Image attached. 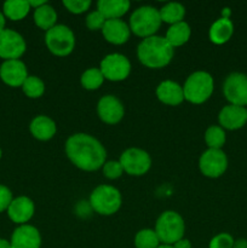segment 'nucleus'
Returning <instances> with one entry per match:
<instances>
[{
	"label": "nucleus",
	"mask_w": 247,
	"mask_h": 248,
	"mask_svg": "<svg viewBox=\"0 0 247 248\" xmlns=\"http://www.w3.org/2000/svg\"><path fill=\"white\" fill-rule=\"evenodd\" d=\"M65 154L75 167L92 172L106 164L107 152L101 142L89 133H74L65 142Z\"/></svg>",
	"instance_id": "nucleus-1"
},
{
	"label": "nucleus",
	"mask_w": 247,
	"mask_h": 248,
	"mask_svg": "<svg viewBox=\"0 0 247 248\" xmlns=\"http://www.w3.org/2000/svg\"><path fill=\"white\" fill-rule=\"evenodd\" d=\"M174 48L165 36L153 35L143 39L137 47V57L143 65L150 69H160L171 63Z\"/></svg>",
	"instance_id": "nucleus-2"
},
{
	"label": "nucleus",
	"mask_w": 247,
	"mask_h": 248,
	"mask_svg": "<svg viewBox=\"0 0 247 248\" xmlns=\"http://www.w3.org/2000/svg\"><path fill=\"white\" fill-rule=\"evenodd\" d=\"M215 81L210 73L198 70L186 78L183 85L184 99L189 103L202 104L212 96Z\"/></svg>",
	"instance_id": "nucleus-3"
},
{
	"label": "nucleus",
	"mask_w": 247,
	"mask_h": 248,
	"mask_svg": "<svg viewBox=\"0 0 247 248\" xmlns=\"http://www.w3.org/2000/svg\"><path fill=\"white\" fill-rule=\"evenodd\" d=\"M161 23L162 21L159 10L149 5H144V6L137 7L132 12L130 16L128 27L133 34L145 39L155 35V33L160 29Z\"/></svg>",
	"instance_id": "nucleus-4"
},
{
	"label": "nucleus",
	"mask_w": 247,
	"mask_h": 248,
	"mask_svg": "<svg viewBox=\"0 0 247 248\" xmlns=\"http://www.w3.org/2000/svg\"><path fill=\"white\" fill-rule=\"evenodd\" d=\"M155 232L162 245H174L183 239L185 232L184 219L174 211H165L155 223Z\"/></svg>",
	"instance_id": "nucleus-5"
},
{
	"label": "nucleus",
	"mask_w": 247,
	"mask_h": 248,
	"mask_svg": "<svg viewBox=\"0 0 247 248\" xmlns=\"http://www.w3.org/2000/svg\"><path fill=\"white\" fill-rule=\"evenodd\" d=\"M123 203L120 191L111 186L102 184L94 188L90 195V206L101 216H111L118 212Z\"/></svg>",
	"instance_id": "nucleus-6"
},
{
	"label": "nucleus",
	"mask_w": 247,
	"mask_h": 248,
	"mask_svg": "<svg viewBox=\"0 0 247 248\" xmlns=\"http://www.w3.org/2000/svg\"><path fill=\"white\" fill-rule=\"evenodd\" d=\"M45 44L52 55L65 57L75 48L77 39L69 27L64 24H56L53 28L46 31Z\"/></svg>",
	"instance_id": "nucleus-7"
},
{
	"label": "nucleus",
	"mask_w": 247,
	"mask_h": 248,
	"mask_svg": "<svg viewBox=\"0 0 247 248\" xmlns=\"http://www.w3.org/2000/svg\"><path fill=\"white\" fill-rule=\"evenodd\" d=\"M121 166L124 172L130 176L139 177L147 173L152 167V157L140 148H128L120 155Z\"/></svg>",
	"instance_id": "nucleus-8"
},
{
	"label": "nucleus",
	"mask_w": 247,
	"mask_h": 248,
	"mask_svg": "<svg viewBox=\"0 0 247 248\" xmlns=\"http://www.w3.org/2000/svg\"><path fill=\"white\" fill-rule=\"evenodd\" d=\"M99 70L103 74L104 79L109 81H123L130 75L131 62L125 55L109 53L101 61Z\"/></svg>",
	"instance_id": "nucleus-9"
},
{
	"label": "nucleus",
	"mask_w": 247,
	"mask_h": 248,
	"mask_svg": "<svg viewBox=\"0 0 247 248\" xmlns=\"http://www.w3.org/2000/svg\"><path fill=\"white\" fill-rule=\"evenodd\" d=\"M223 93L230 104L247 106V75L235 72L228 75L223 84Z\"/></svg>",
	"instance_id": "nucleus-10"
},
{
	"label": "nucleus",
	"mask_w": 247,
	"mask_h": 248,
	"mask_svg": "<svg viewBox=\"0 0 247 248\" xmlns=\"http://www.w3.org/2000/svg\"><path fill=\"white\" fill-rule=\"evenodd\" d=\"M201 173L208 178L223 176L228 169V157L222 149H207L199 159Z\"/></svg>",
	"instance_id": "nucleus-11"
},
{
	"label": "nucleus",
	"mask_w": 247,
	"mask_h": 248,
	"mask_svg": "<svg viewBox=\"0 0 247 248\" xmlns=\"http://www.w3.org/2000/svg\"><path fill=\"white\" fill-rule=\"evenodd\" d=\"M27 50V44L23 36L12 29L0 31V58L5 61L18 60Z\"/></svg>",
	"instance_id": "nucleus-12"
},
{
	"label": "nucleus",
	"mask_w": 247,
	"mask_h": 248,
	"mask_svg": "<svg viewBox=\"0 0 247 248\" xmlns=\"http://www.w3.org/2000/svg\"><path fill=\"white\" fill-rule=\"evenodd\" d=\"M97 114L103 123L115 125L124 119L125 108L118 97L113 94L103 96L97 103Z\"/></svg>",
	"instance_id": "nucleus-13"
},
{
	"label": "nucleus",
	"mask_w": 247,
	"mask_h": 248,
	"mask_svg": "<svg viewBox=\"0 0 247 248\" xmlns=\"http://www.w3.org/2000/svg\"><path fill=\"white\" fill-rule=\"evenodd\" d=\"M219 126L225 130L235 131L244 127L247 123V108L246 107L228 104L220 109L218 114Z\"/></svg>",
	"instance_id": "nucleus-14"
},
{
	"label": "nucleus",
	"mask_w": 247,
	"mask_h": 248,
	"mask_svg": "<svg viewBox=\"0 0 247 248\" xmlns=\"http://www.w3.org/2000/svg\"><path fill=\"white\" fill-rule=\"evenodd\" d=\"M28 77L27 65L19 60L4 61L0 65V78L5 84L11 87H22Z\"/></svg>",
	"instance_id": "nucleus-15"
},
{
	"label": "nucleus",
	"mask_w": 247,
	"mask_h": 248,
	"mask_svg": "<svg viewBox=\"0 0 247 248\" xmlns=\"http://www.w3.org/2000/svg\"><path fill=\"white\" fill-rule=\"evenodd\" d=\"M10 244L12 248H40L41 235L33 225H19L12 232Z\"/></svg>",
	"instance_id": "nucleus-16"
},
{
	"label": "nucleus",
	"mask_w": 247,
	"mask_h": 248,
	"mask_svg": "<svg viewBox=\"0 0 247 248\" xmlns=\"http://www.w3.org/2000/svg\"><path fill=\"white\" fill-rule=\"evenodd\" d=\"M35 205L27 196H18L14 199L7 208V216L14 223L19 225L27 224L33 218Z\"/></svg>",
	"instance_id": "nucleus-17"
},
{
	"label": "nucleus",
	"mask_w": 247,
	"mask_h": 248,
	"mask_svg": "<svg viewBox=\"0 0 247 248\" xmlns=\"http://www.w3.org/2000/svg\"><path fill=\"white\" fill-rule=\"evenodd\" d=\"M102 34L108 43L123 45L130 39L131 29L123 19H107L102 28Z\"/></svg>",
	"instance_id": "nucleus-18"
},
{
	"label": "nucleus",
	"mask_w": 247,
	"mask_h": 248,
	"mask_svg": "<svg viewBox=\"0 0 247 248\" xmlns=\"http://www.w3.org/2000/svg\"><path fill=\"white\" fill-rule=\"evenodd\" d=\"M156 97L167 106H179L184 101L183 86L172 80H164L156 87Z\"/></svg>",
	"instance_id": "nucleus-19"
},
{
	"label": "nucleus",
	"mask_w": 247,
	"mask_h": 248,
	"mask_svg": "<svg viewBox=\"0 0 247 248\" xmlns=\"http://www.w3.org/2000/svg\"><path fill=\"white\" fill-rule=\"evenodd\" d=\"M31 136L39 140H50L57 132V126L56 123L51 118L46 115H38L31 120L29 125Z\"/></svg>",
	"instance_id": "nucleus-20"
},
{
	"label": "nucleus",
	"mask_w": 247,
	"mask_h": 248,
	"mask_svg": "<svg viewBox=\"0 0 247 248\" xmlns=\"http://www.w3.org/2000/svg\"><path fill=\"white\" fill-rule=\"evenodd\" d=\"M232 33H234V24L232 19L220 17L210 27L208 38L215 45H223L230 40Z\"/></svg>",
	"instance_id": "nucleus-21"
},
{
	"label": "nucleus",
	"mask_w": 247,
	"mask_h": 248,
	"mask_svg": "<svg viewBox=\"0 0 247 248\" xmlns=\"http://www.w3.org/2000/svg\"><path fill=\"white\" fill-rule=\"evenodd\" d=\"M130 7L128 0H99L97 2V10L106 19H120Z\"/></svg>",
	"instance_id": "nucleus-22"
},
{
	"label": "nucleus",
	"mask_w": 247,
	"mask_h": 248,
	"mask_svg": "<svg viewBox=\"0 0 247 248\" xmlns=\"http://www.w3.org/2000/svg\"><path fill=\"white\" fill-rule=\"evenodd\" d=\"M191 35V28L186 22L182 21L179 23L172 24L166 31V40L169 41L172 47H178L188 43Z\"/></svg>",
	"instance_id": "nucleus-23"
},
{
	"label": "nucleus",
	"mask_w": 247,
	"mask_h": 248,
	"mask_svg": "<svg viewBox=\"0 0 247 248\" xmlns=\"http://www.w3.org/2000/svg\"><path fill=\"white\" fill-rule=\"evenodd\" d=\"M57 12L51 5L45 4L34 10V23L43 31H47L56 26L57 22Z\"/></svg>",
	"instance_id": "nucleus-24"
},
{
	"label": "nucleus",
	"mask_w": 247,
	"mask_h": 248,
	"mask_svg": "<svg viewBox=\"0 0 247 248\" xmlns=\"http://www.w3.org/2000/svg\"><path fill=\"white\" fill-rule=\"evenodd\" d=\"M31 9L27 0H9L2 5V14L11 21H21L29 14Z\"/></svg>",
	"instance_id": "nucleus-25"
},
{
	"label": "nucleus",
	"mask_w": 247,
	"mask_h": 248,
	"mask_svg": "<svg viewBox=\"0 0 247 248\" xmlns=\"http://www.w3.org/2000/svg\"><path fill=\"white\" fill-rule=\"evenodd\" d=\"M159 12L161 21L172 26L183 21L185 16V7L179 2H167L159 10Z\"/></svg>",
	"instance_id": "nucleus-26"
},
{
	"label": "nucleus",
	"mask_w": 247,
	"mask_h": 248,
	"mask_svg": "<svg viewBox=\"0 0 247 248\" xmlns=\"http://www.w3.org/2000/svg\"><path fill=\"white\" fill-rule=\"evenodd\" d=\"M225 131L218 125H212L206 130L205 132V142L207 144L208 149H222L225 144Z\"/></svg>",
	"instance_id": "nucleus-27"
},
{
	"label": "nucleus",
	"mask_w": 247,
	"mask_h": 248,
	"mask_svg": "<svg viewBox=\"0 0 247 248\" xmlns=\"http://www.w3.org/2000/svg\"><path fill=\"white\" fill-rule=\"evenodd\" d=\"M103 81L104 77L101 70H99V68H89V69L82 73L81 78H80L81 86L85 90H90V91L99 89Z\"/></svg>",
	"instance_id": "nucleus-28"
},
{
	"label": "nucleus",
	"mask_w": 247,
	"mask_h": 248,
	"mask_svg": "<svg viewBox=\"0 0 247 248\" xmlns=\"http://www.w3.org/2000/svg\"><path fill=\"white\" fill-rule=\"evenodd\" d=\"M160 240L156 232L153 229H142L136 234V248H157L160 246Z\"/></svg>",
	"instance_id": "nucleus-29"
},
{
	"label": "nucleus",
	"mask_w": 247,
	"mask_h": 248,
	"mask_svg": "<svg viewBox=\"0 0 247 248\" xmlns=\"http://www.w3.org/2000/svg\"><path fill=\"white\" fill-rule=\"evenodd\" d=\"M22 90H23V93L29 98H39L45 93V84L40 78L31 75L23 82Z\"/></svg>",
	"instance_id": "nucleus-30"
},
{
	"label": "nucleus",
	"mask_w": 247,
	"mask_h": 248,
	"mask_svg": "<svg viewBox=\"0 0 247 248\" xmlns=\"http://www.w3.org/2000/svg\"><path fill=\"white\" fill-rule=\"evenodd\" d=\"M102 171H103L104 177H107L108 179H118L124 173V169L120 161H114V160L106 161V164L102 167Z\"/></svg>",
	"instance_id": "nucleus-31"
},
{
	"label": "nucleus",
	"mask_w": 247,
	"mask_h": 248,
	"mask_svg": "<svg viewBox=\"0 0 247 248\" xmlns=\"http://www.w3.org/2000/svg\"><path fill=\"white\" fill-rule=\"evenodd\" d=\"M106 21L107 19L104 18L103 15L98 10H96V11H92L87 15L86 18H85V24L90 31H102Z\"/></svg>",
	"instance_id": "nucleus-32"
},
{
	"label": "nucleus",
	"mask_w": 247,
	"mask_h": 248,
	"mask_svg": "<svg viewBox=\"0 0 247 248\" xmlns=\"http://www.w3.org/2000/svg\"><path fill=\"white\" fill-rule=\"evenodd\" d=\"M92 2L90 0H64L63 6L69 12L75 15H80L86 12L90 9Z\"/></svg>",
	"instance_id": "nucleus-33"
},
{
	"label": "nucleus",
	"mask_w": 247,
	"mask_h": 248,
	"mask_svg": "<svg viewBox=\"0 0 247 248\" xmlns=\"http://www.w3.org/2000/svg\"><path fill=\"white\" fill-rule=\"evenodd\" d=\"M234 241L232 236L227 232H220L212 237L208 244V248H232L234 247Z\"/></svg>",
	"instance_id": "nucleus-34"
},
{
	"label": "nucleus",
	"mask_w": 247,
	"mask_h": 248,
	"mask_svg": "<svg viewBox=\"0 0 247 248\" xmlns=\"http://www.w3.org/2000/svg\"><path fill=\"white\" fill-rule=\"evenodd\" d=\"M12 200H14V199H12L11 190H10L7 186L0 184V212H2V211L5 210L7 211V208H9Z\"/></svg>",
	"instance_id": "nucleus-35"
},
{
	"label": "nucleus",
	"mask_w": 247,
	"mask_h": 248,
	"mask_svg": "<svg viewBox=\"0 0 247 248\" xmlns=\"http://www.w3.org/2000/svg\"><path fill=\"white\" fill-rule=\"evenodd\" d=\"M173 248H191V244L188 239H181L179 241H177L176 244L172 245Z\"/></svg>",
	"instance_id": "nucleus-36"
},
{
	"label": "nucleus",
	"mask_w": 247,
	"mask_h": 248,
	"mask_svg": "<svg viewBox=\"0 0 247 248\" xmlns=\"http://www.w3.org/2000/svg\"><path fill=\"white\" fill-rule=\"evenodd\" d=\"M232 248H247L246 239H237L234 241V247Z\"/></svg>",
	"instance_id": "nucleus-37"
},
{
	"label": "nucleus",
	"mask_w": 247,
	"mask_h": 248,
	"mask_svg": "<svg viewBox=\"0 0 247 248\" xmlns=\"http://www.w3.org/2000/svg\"><path fill=\"white\" fill-rule=\"evenodd\" d=\"M47 4L46 1H34V0H31V1H29V5H31V7H34V10L38 9V7L43 6V5Z\"/></svg>",
	"instance_id": "nucleus-38"
},
{
	"label": "nucleus",
	"mask_w": 247,
	"mask_h": 248,
	"mask_svg": "<svg viewBox=\"0 0 247 248\" xmlns=\"http://www.w3.org/2000/svg\"><path fill=\"white\" fill-rule=\"evenodd\" d=\"M0 248H12V247H11V244H10V241H7V240L5 239H0Z\"/></svg>",
	"instance_id": "nucleus-39"
},
{
	"label": "nucleus",
	"mask_w": 247,
	"mask_h": 248,
	"mask_svg": "<svg viewBox=\"0 0 247 248\" xmlns=\"http://www.w3.org/2000/svg\"><path fill=\"white\" fill-rule=\"evenodd\" d=\"M5 29V16L1 11H0V31Z\"/></svg>",
	"instance_id": "nucleus-40"
},
{
	"label": "nucleus",
	"mask_w": 247,
	"mask_h": 248,
	"mask_svg": "<svg viewBox=\"0 0 247 248\" xmlns=\"http://www.w3.org/2000/svg\"><path fill=\"white\" fill-rule=\"evenodd\" d=\"M157 248H173V246H171V245H160Z\"/></svg>",
	"instance_id": "nucleus-41"
},
{
	"label": "nucleus",
	"mask_w": 247,
	"mask_h": 248,
	"mask_svg": "<svg viewBox=\"0 0 247 248\" xmlns=\"http://www.w3.org/2000/svg\"><path fill=\"white\" fill-rule=\"evenodd\" d=\"M1 155H2V152H1V148H0V159H1Z\"/></svg>",
	"instance_id": "nucleus-42"
}]
</instances>
